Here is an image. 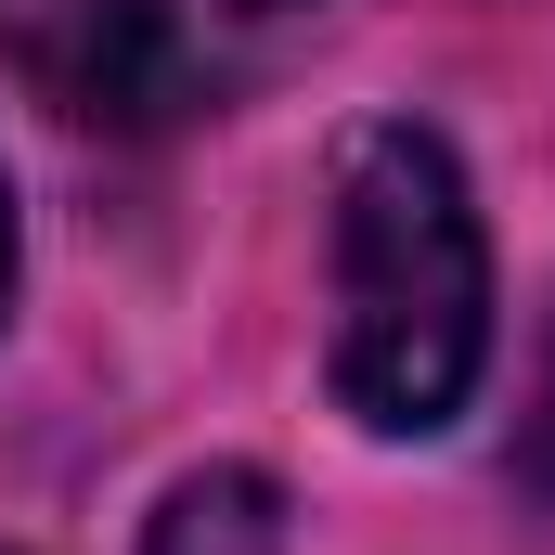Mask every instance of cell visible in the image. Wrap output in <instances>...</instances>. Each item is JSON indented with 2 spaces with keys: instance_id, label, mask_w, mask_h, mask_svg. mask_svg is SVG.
Returning a JSON list of instances; mask_svg holds the SVG:
<instances>
[{
  "instance_id": "obj_1",
  "label": "cell",
  "mask_w": 555,
  "mask_h": 555,
  "mask_svg": "<svg viewBox=\"0 0 555 555\" xmlns=\"http://www.w3.org/2000/svg\"><path fill=\"white\" fill-rule=\"evenodd\" d=\"M491 362V233L452 142L375 117L336 168V401L375 439H426L465 414Z\"/></svg>"
},
{
  "instance_id": "obj_2",
  "label": "cell",
  "mask_w": 555,
  "mask_h": 555,
  "mask_svg": "<svg viewBox=\"0 0 555 555\" xmlns=\"http://www.w3.org/2000/svg\"><path fill=\"white\" fill-rule=\"evenodd\" d=\"M336 0H0V52L39 104L104 117V130H168L194 104H220L259 39Z\"/></svg>"
},
{
  "instance_id": "obj_3",
  "label": "cell",
  "mask_w": 555,
  "mask_h": 555,
  "mask_svg": "<svg viewBox=\"0 0 555 555\" xmlns=\"http://www.w3.org/2000/svg\"><path fill=\"white\" fill-rule=\"evenodd\" d=\"M142 555H284V491L259 465H207L155 504V543Z\"/></svg>"
},
{
  "instance_id": "obj_4",
  "label": "cell",
  "mask_w": 555,
  "mask_h": 555,
  "mask_svg": "<svg viewBox=\"0 0 555 555\" xmlns=\"http://www.w3.org/2000/svg\"><path fill=\"white\" fill-rule=\"evenodd\" d=\"M0 310H13V181H0Z\"/></svg>"
}]
</instances>
